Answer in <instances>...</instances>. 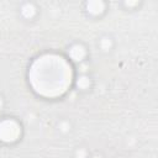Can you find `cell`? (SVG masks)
<instances>
[{"instance_id":"cell-1","label":"cell","mask_w":158,"mask_h":158,"mask_svg":"<svg viewBox=\"0 0 158 158\" xmlns=\"http://www.w3.org/2000/svg\"><path fill=\"white\" fill-rule=\"evenodd\" d=\"M73 72L69 62L58 54H43L36 58L28 70L32 89L44 98L63 95L70 86Z\"/></svg>"},{"instance_id":"cell-2","label":"cell","mask_w":158,"mask_h":158,"mask_svg":"<svg viewBox=\"0 0 158 158\" xmlns=\"http://www.w3.org/2000/svg\"><path fill=\"white\" fill-rule=\"evenodd\" d=\"M21 135L20 125L12 118H5L0 121V139L4 142H15Z\"/></svg>"},{"instance_id":"cell-3","label":"cell","mask_w":158,"mask_h":158,"mask_svg":"<svg viewBox=\"0 0 158 158\" xmlns=\"http://www.w3.org/2000/svg\"><path fill=\"white\" fill-rule=\"evenodd\" d=\"M68 53H69V57L73 60L79 62V60H81L85 57V48L81 44H74V46L70 47V49L68 51Z\"/></svg>"},{"instance_id":"cell-4","label":"cell","mask_w":158,"mask_h":158,"mask_svg":"<svg viewBox=\"0 0 158 158\" xmlns=\"http://www.w3.org/2000/svg\"><path fill=\"white\" fill-rule=\"evenodd\" d=\"M86 9L93 15H99L104 10V4L101 1H89L86 2Z\"/></svg>"},{"instance_id":"cell-5","label":"cell","mask_w":158,"mask_h":158,"mask_svg":"<svg viewBox=\"0 0 158 158\" xmlns=\"http://www.w3.org/2000/svg\"><path fill=\"white\" fill-rule=\"evenodd\" d=\"M35 7H33V5L32 4H25L23 6H22V9H21V12H22V15L25 16V17H32L33 16V14H35Z\"/></svg>"},{"instance_id":"cell-6","label":"cell","mask_w":158,"mask_h":158,"mask_svg":"<svg viewBox=\"0 0 158 158\" xmlns=\"http://www.w3.org/2000/svg\"><path fill=\"white\" fill-rule=\"evenodd\" d=\"M77 85H78V88H80V89H86V88H89V85H90V80H89V78H88L86 75H81V77H79L78 80H77Z\"/></svg>"},{"instance_id":"cell-7","label":"cell","mask_w":158,"mask_h":158,"mask_svg":"<svg viewBox=\"0 0 158 158\" xmlns=\"http://www.w3.org/2000/svg\"><path fill=\"white\" fill-rule=\"evenodd\" d=\"M100 46H101V48L102 49H105V51H107L110 47H111V41H110V38H102L101 41H100Z\"/></svg>"},{"instance_id":"cell-8","label":"cell","mask_w":158,"mask_h":158,"mask_svg":"<svg viewBox=\"0 0 158 158\" xmlns=\"http://www.w3.org/2000/svg\"><path fill=\"white\" fill-rule=\"evenodd\" d=\"M0 107H1V100H0Z\"/></svg>"}]
</instances>
